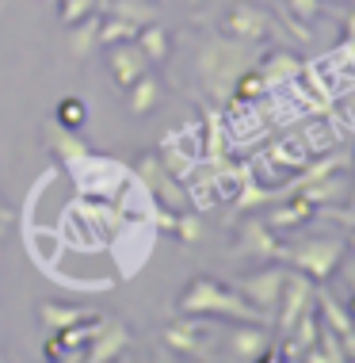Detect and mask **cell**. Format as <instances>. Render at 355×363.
<instances>
[{
	"label": "cell",
	"instance_id": "obj_1",
	"mask_svg": "<svg viewBox=\"0 0 355 363\" xmlns=\"http://www.w3.org/2000/svg\"><path fill=\"white\" fill-rule=\"evenodd\" d=\"M287 257L298 264L302 272H310L313 279H325V276H332V272H337V264L344 257V245L340 241H329V238H310V241H302L298 249H291Z\"/></svg>",
	"mask_w": 355,
	"mask_h": 363
},
{
	"label": "cell",
	"instance_id": "obj_2",
	"mask_svg": "<svg viewBox=\"0 0 355 363\" xmlns=\"http://www.w3.org/2000/svg\"><path fill=\"white\" fill-rule=\"evenodd\" d=\"M283 283H287V276L279 268H264L256 276L241 279V294L256 302V310H275L279 306V294H283Z\"/></svg>",
	"mask_w": 355,
	"mask_h": 363
},
{
	"label": "cell",
	"instance_id": "obj_3",
	"mask_svg": "<svg viewBox=\"0 0 355 363\" xmlns=\"http://www.w3.org/2000/svg\"><path fill=\"white\" fill-rule=\"evenodd\" d=\"M302 199L305 203H348L351 199V176H344L340 169L325 172V176H317V180L305 184Z\"/></svg>",
	"mask_w": 355,
	"mask_h": 363
},
{
	"label": "cell",
	"instance_id": "obj_4",
	"mask_svg": "<svg viewBox=\"0 0 355 363\" xmlns=\"http://www.w3.org/2000/svg\"><path fill=\"white\" fill-rule=\"evenodd\" d=\"M283 329L291 333V325L302 318L305 310H310V302H313V283L305 279V276H287V283H283Z\"/></svg>",
	"mask_w": 355,
	"mask_h": 363
},
{
	"label": "cell",
	"instance_id": "obj_5",
	"mask_svg": "<svg viewBox=\"0 0 355 363\" xmlns=\"http://www.w3.org/2000/svg\"><path fill=\"white\" fill-rule=\"evenodd\" d=\"M107 62H111L118 84H134L137 77H142V54H137L134 46H111V50H107Z\"/></svg>",
	"mask_w": 355,
	"mask_h": 363
},
{
	"label": "cell",
	"instance_id": "obj_6",
	"mask_svg": "<svg viewBox=\"0 0 355 363\" xmlns=\"http://www.w3.org/2000/svg\"><path fill=\"white\" fill-rule=\"evenodd\" d=\"M230 31L237 35H244V38H256V35H264L268 31V16L264 12H256V8H233V16H230Z\"/></svg>",
	"mask_w": 355,
	"mask_h": 363
},
{
	"label": "cell",
	"instance_id": "obj_7",
	"mask_svg": "<svg viewBox=\"0 0 355 363\" xmlns=\"http://www.w3.org/2000/svg\"><path fill=\"white\" fill-rule=\"evenodd\" d=\"M233 348H237V356L252 359V356H260V352L268 348V337H264L260 329H241V333L233 337Z\"/></svg>",
	"mask_w": 355,
	"mask_h": 363
},
{
	"label": "cell",
	"instance_id": "obj_8",
	"mask_svg": "<svg viewBox=\"0 0 355 363\" xmlns=\"http://www.w3.org/2000/svg\"><path fill=\"white\" fill-rule=\"evenodd\" d=\"M142 50H145V57H153V62H164V57H169V35H164L161 27H145Z\"/></svg>",
	"mask_w": 355,
	"mask_h": 363
},
{
	"label": "cell",
	"instance_id": "obj_9",
	"mask_svg": "<svg viewBox=\"0 0 355 363\" xmlns=\"http://www.w3.org/2000/svg\"><path fill=\"white\" fill-rule=\"evenodd\" d=\"M157 100V81L153 77H137L134 81V96H130V107L134 111H150Z\"/></svg>",
	"mask_w": 355,
	"mask_h": 363
},
{
	"label": "cell",
	"instance_id": "obj_10",
	"mask_svg": "<svg viewBox=\"0 0 355 363\" xmlns=\"http://www.w3.org/2000/svg\"><path fill=\"white\" fill-rule=\"evenodd\" d=\"M310 211H313V203H305V199H294L287 211L271 214V225H294V222H305V218H310Z\"/></svg>",
	"mask_w": 355,
	"mask_h": 363
},
{
	"label": "cell",
	"instance_id": "obj_11",
	"mask_svg": "<svg viewBox=\"0 0 355 363\" xmlns=\"http://www.w3.org/2000/svg\"><path fill=\"white\" fill-rule=\"evenodd\" d=\"M57 119H62V126H81L84 123V104L81 100H62L57 104Z\"/></svg>",
	"mask_w": 355,
	"mask_h": 363
},
{
	"label": "cell",
	"instance_id": "obj_12",
	"mask_svg": "<svg viewBox=\"0 0 355 363\" xmlns=\"http://www.w3.org/2000/svg\"><path fill=\"white\" fill-rule=\"evenodd\" d=\"M92 4H96V0H62V16L73 23V19H84L81 12H88Z\"/></svg>",
	"mask_w": 355,
	"mask_h": 363
},
{
	"label": "cell",
	"instance_id": "obj_13",
	"mask_svg": "<svg viewBox=\"0 0 355 363\" xmlns=\"http://www.w3.org/2000/svg\"><path fill=\"white\" fill-rule=\"evenodd\" d=\"M340 345H344V352L355 359V329H348V333H340Z\"/></svg>",
	"mask_w": 355,
	"mask_h": 363
},
{
	"label": "cell",
	"instance_id": "obj_14",
	"mask_svg": "<svg viewBox=\"0 0 355 363\" xmlns=\"http://www.w3.org/2000/svg\"><path fill=\"white\" fill-rule=\"evenodd\" d=\"M348 38H355V12L348 16Z\"/></svg>",
	"mask_w": 355,
	"mask_h": 363
},
{
	"label": "cell",
	"instance_id": "obj_15",
	"mask_svg": "<svg viewBox=\"0 0 355 363\" xmlns=\"http://www.w3.org/2000/svg\"><path fill=\"white\" fill-rule=\"evenodd\" d=\"M348 318L355 321V294H351V306H348Z\"/></svg>",
	"mask_w": 355,
	"mask_h": 363
},
{
	"label": "cell",
	"instance_id": "obj_16",
	"mask_svg": "<svg viewBox=\"0 0 355 363\" xmlns=\"http://www.w3.org/2000/svg\"><path fill=\"white\" fill-rule=\"evenodd\" d=\"M351 249H355V230H351Z\"/></svg>",
	"mask_w": 355,
	"mask_h": 363
}]
</instances>
